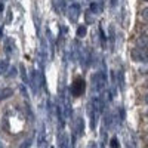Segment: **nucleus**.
<instances>
[{"label": "nucleus", "instance_id": "nucleus-11", "mask_svg": "<svg viewBox=\"0 0 148 148\" xmlns=\"http://www.w3.org/2000/svg\"><path fill=\"white\" fill-rule=\"evenodd\" d=\"M8 70H9L8 59H2V61H0V76H2V74H5Z\"/></svg>", "mask_w": 148, "mask_h": 148}, {"label": "nucleus", "instance_id": "nucleus-7", "mask_svg": "<svg viewBox=\"0 0 148 148\" xmlns=\"http://www.w3.org/2000/svg\"><path fill=\"white\" fill-rule=\"evenodd\" d=\"M52 6L56 14H61L65 9V0H52Z\"/></svg>", "mask_w": 148, "mask_h": 148}, {"label": "nucleus", "instance_id": "nucleus-10", "mask_svg": "<svg viewBox=\"0 0 148 148\" xmlns=\"http://www.w3.org/2000/svg\"><path fill=\"white\" fill-rule=\"evenodd\" d=\"M83 129H84L83 120L79 117V119L76 120V133H77V135H83Z\"/></svg>", "mask_w": 148, "mask_h": 148}, {"label": "nucleus", "instance_id": "nucleus-12", "mask_svg": "<svg viewBox=\"0 0 148 148\" xmlns=\"http://www.w3.org/2000/svg\"><path fill=\"white\" fill-rule=\"evenodd\" d=\"M12 51H14V40H12V39H8V40H6V52L10 53Z\"/></svg>", "mask_w": 148, "mask_h": 148}, {"label": "nucleus", "instance_id": "nucleus-13", "mask_svg": "<svg viewBox=\"0 0 148 148\" xmlns=\"http://www.w3.org/2000/svg\"><path fill=\"white\" fill-rule=\"evenodd\" d=\"M43 142H45V126H42V129H40V136H39V147H42L43 145Z\"/></svg>", "mask_w": 148, "mask_h": 148}, {"label": "nucleus", "instance_id": "nucleus-8", "mask_svg": "<svg viewBox=\"0 0 148 148\" xmlns=\"http://www.w3.org/2000/svg\"><path fill=\"white\" fill-rule=\"evenodd\" d=\"M14 95V90H12L10 88H0V102L8 99L9 96Z\"/></svg>", "mask_w": 148, "mask_h": 148}, {"label": "nucleus", "instance_id": "nucleus-3", "mask_svg": "<svg viewBox=\"0 0 148 148\" xmlns=\"http://www.w3.org/2000/svg\"><path fill=\"white\" fill-rule=\"evenodd\" d=\"M65 8L68 12V19L71 22H77V19L82 15V6H80V0H65Z\"/></svg>", "mask_w": 148, "mask_h": 148}, {"label": "nucleus", "instance_id": "nucleus-14", "mask_svg": "<svg viewBox=\"0 0 148 148\" xmlns=\"http://www.w3.org/2000/svg\"><path fill=\"white\" fill-rule=\"evenodd\" d=\"M86 33H88V30H86V27H83V25H82V27H79V28H77V36L80 37V39H82V37H84V36H86Z\"/></svg>", "mask_w": 148, "mask_h": 148}, {"label": "nucleus", "instance_id": "nucleus-5", "mask_svg": "<svg viewBox=\"0 0 148 148\" xmlns=\"http://www.w3.org/2000/svg\"><path fill=\"white\" fill-rule=\"evenodd\" d=\"M84 89H86V82H84L83 77L79 76V77H76V79L73 80L71 88H70V92H71L73 96L79 98V96H82V95L84 93Z\"/></svg>", "mask_w": 148, "mask_h": 148}, {"label": "nucleus", "instance_id": "nucleus-20", "mask_svg": "<svg viewBox=\"0 0 148 148\" xmlns=\"http://www.w3.org/2000/svg\"><path fill=\"white\" fill-rule=\"evenodd\" d=\"M95 147H96V145H95V142H92V144H89V147H88V148H95Z\"/></svg>", "mask_w": 148, "mask_h": 148}, {"label": "nucleus", "instance_id": "nucleus-19", "mask_svg": "<svg viewBox=\"0 0 148 148\" xmlns=\"http://www.w3.org/2000/svg\"><path fill=\"white\" fill-rule=\"evenodd\" d=\"M117 5V0H111V6H116Z\"/></svg>", "mask_w": 148, "mask_h": 148}, {"label": "nucleus", "instance_id": "nucleus-4", "mask_svg": "<svg viewBox=\"0 0 148 148\" xmlns=\"http://www.w3.org/2000/svg\"><path fill=\"white\" fill-rule=\"evenodd\" d=\"M28 83H31V89L36 95H39L40 93V89L43 88V84H45V79H43V74L40 71H37L34 70L33 74H31V79H28Z\"/></svg>", "mask_w": 148, "mask_h": 148}, {"label": "nucleus", "instance_id": "nucleus-22", "mask_svg": "<svg viewBox=\"0 0 148 148\" xmlns=\"http://www.w3.org/2000/svg\"><path fill=\"white\" fill-rule=\"evenodd\" d=\"M2 34H3V31H2V28H0V39H2V37H3Z\"/></svg>", "mask_w": 148, "mask_h": 148}, {"label": "nucleus", "instance_id": "nucleus-17", "mask_svg": "<svg viewBox=\"0 0 148 148\" xmlns=\"http://www.w3.org/2000/svg\"><path fill=\"white\" fill-rule=\"evenodd\" d=\"M8 71H9V73H8V77H9V79H10V77L14 79V77L16 76V68H15V67H12V68H9Z\"/></svg>", "mask_w": 148, "mask_h": 148}, {"label": "nucleus", "instance_id": "nucleus-15", "mask_svg": "<svg viewBox=\"0 0 148 148\" xmlns=\"http://www.w3.org/2000/svg\"><path fill=\"white\" fill-rule=\"evenodd\" d=\"M21 76H22V80H24V83H28V77H27V70H25V67H21Z\"/></svg>", "mask_w": 148, "mask_h": 148}, {"label": "nucleus", "instance_id": "nucleus-9", "mask_svg": "<svg viewBox=\"0 0 148 148\" xmlns=\"http://www.w3.org/2000/svg\"><path fill=\"white\" fill-rule=\"evenodd\" d=\"M90 12L92 14H95V15H98V14H101L102 12V3H98V2H93L90 3Z\"/></svg>", "mask_w": 148, "mask_h": 148}, {"label": "nucleus", "instance_id": "nucleus-16", "mask_svg": "<svg viewBox=\"0 0 148 148\" xmlns=\"http://www.w3.org/2000/svg\"><path fill=\"white\" fill-rule=\"evenodd\" d=\"M31 144H33V138H28V139L25 141V144L22 142V144L19 145V148H30V147H31Z\"/></svg>", "mask_w": 148, "mask_h": 148}, {"label": "nucleus", "instance_id": "nucleus-21", "mask_svg": "<svg viewBox=\"0 0 148 148\" xmlns=\"http://www.w3.org/2000/svg\"><path fill=\"white\" fill-rule=\"evenodd\" d=\"M0 10H3V3L0 2Z\"/></svg>", "mask_w": 148, "mask_h": 148}, {"label": "nucleus", "instance_id": "nucleus-2", "mask_svg": "<svg viewBox=\"0 0 148 148\" xmlns=\"http://www.w3.org/2000/svg\"><path fill=\"white\" fill-rule=\"evenodd\" d=\"M107 88V74L104 71H96L95 74H92V89L93 93L101 95Z\"/></svg>", "mask_w": 148, "mask_h": 148}, {"label": "nucleus", "instance_id": "nucleus-1", "mask_svg": "<svg viewBox=\"0 0 148 148\" xmlns=\"http://www.w3.org/2000/svg\"><path fill=\"white\" fill-rule=\"evenodd\" d=\"M104 107H105V99L102 95H96L93 96L89 105H88V113H89V119H90V127L95 129L96 125H98V120H99V116L104 111Z\"/></svg>", "mask_w": 148, "mask_h": 148}, {"label": "nucleus", "instance_id": "nucleus-23", "mask_svg": "<svg viewBox=\"0 0 148 148\" xmlns=\"http://www.w3.org/2000/svg\"><path fill=\"white\" fill-rule=\"evenodd\" d=\"M95 2H98V3H102V0H95Z\"/></svg>", "mask_w": 148, "mask_h": 148}, {"label": "nucleus", "instance_id": "nucleus-18", "mask_svg": "<svg viewBox=\"0 0 148 148\" xmlns=\"http://www.w3.org/2000/svg\"><path fill=\"white\" fill-rule=\"evenodd\" d=\"M111 148H119V141H117V138L111 139Z\"/></svg>", "mask_w": 148, "mask_h": 148}, {"label": "nucleus", "instance_id": "nucleus-6", "mask_svg": "<svg viewBox=\"0 0 148 148\" xmlns=\"http://www.w3.org/2000/svg\"><path fill=\"white\" fill-rule=\"evenodd\" d=\"M90 62H92V51L89 47L82 49V64L84 67H89Z\"/></svg>", "mask_w": 148, "mask_h": 148}]
</instances>
